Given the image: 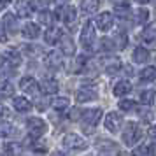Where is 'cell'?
Instances as JSON below:
<instances>
[{
    "label": "cell",
    "mask_w": 156,
    "mask_h": 156,
    "mask_svg": "<svg viewBox=\"0 0 156 156\" xmlns=\"http://www.w3.org/2000/svg\"><path fill=\"white\" fill-rule=\"evenodd\" d=\"M16 11H18V16L28 18V16L34 12V7H32V4L27 2V0H18V2H16Z\"/></svg>",
    "instance_id": "cell-12"
},
{
    "label": "cell",
    "mask_w": 156,
    "mask_h": 156,
    "mask_svg": "<svg viewBox=\"0 0 156 156\" xmlns=\"http://www.w3.org/2000/svg\"><path fill=\"white\" fill-rule=\"evenodd\" d=\"M149 135H151L153 139H156V125H153V126L149 128Z\"/></svg>",
    "instance_id": "cell-43"
},
{
    "label": "cell",
    "mask_w": 156,
    "mask_h": 156,
    "mask_svg": "<svg viewBox=\"0 0 156 156\" xmlns=\"http://www.w3.org/2000/svg\"><path fill=\"white\" fill-rule=\"evenodd\" d=\"M14 107L18 109V112H28L32 109V104L25 97H18V98H14Z\"/></svg>",
    "instance_id": "cell-22"
},
{
    "label": "cell",
    "mask_w": 156,
    "mask_h": 156,
    "mask_svg": "<svg viewBox=\"0 0 156 156\" xmlns=\"http://www.w3.org/2000/svg\"><path fill=\"white\" fill-rule=\"evenodd\" d=\"M97 98V90L95 88H81L77 93H76V100L77 102H91V100Z\"/></svg>",
    "instance_id": "cell-9"
},
{
    "label": "cell",
    "mask_w": 156,
    "mask_h": 156,
    "mask_svg": "<svg viewBox=\"0 0 156 156\" xmlns=\"http://www.w3.org/2000/svg\"><path fill=\"white\" fill-rule=\"evenodd\" d=\"M46 62H48V65H49L51 69H62V65H63L62 53H58V51H51V53H48Z\"/></svg>",
    "instance_id": "cell-15"
},
{
    "label": "cell",
    "mask_w": 156,
    "mask_h": 156,
    "mask_svg": "<svg viewBox=\"0 0 156 156\" xmlns=\"http://www.w3.org/2000/svg\"><path fill=\"white\" fill-rule=\"evenodd\" d=\"M100 7V0H83L81 2V11L84 14H91V12H97Z\"/></svg>",
    "instance_id": "cell-16"
},
{
    "label": "cell",
    "mask_w": 156,
    "mask_h": 156,
    "mask_svg": "<svg viewBox=\"0 0 156 156\" xmlns=\"http://www.w3.org/2000/svg\"><path fill=\"white\" fill-rule=\"evenodd\" d=\"M65 0H56V4H63Z\"/></svg>",
    "instance_id": "cell-49"
},
{
    "label": "cell",
    "mask_w": 156,
    "mask_h": 156,
    "mask_svg": "<svg viewBox=\"0 0 156 156\" xmlns=\"http://www.w3.org/2000/svg\"><path fill=\"white\" fill-rule=\"evenodd\" d=\"M133 156H156V146H140L132 153Z\"/></svg>",
    "instance_id": "cell-20"
},
{
    "label": "cell",
    "mask_w": 156,
    "mask_h": 156,
    "mask_svg": "<svg viewBox=\"0 0 156 156\" xmlns=\"http://www.w3.org/2000/svg\"><path fill=\"white\" fill-rule=\"evenodd\" d=\"M121 123H123V118H121V114L118 112H109L105 116V128L109 132H118L121 126Z\"/></svg>",
    "instance_id": "cell-6"
},
{
    "label": "cell",
    "mask_w": 156,
    "mask_h": 156,
    "mask_svg": "<svg viewBox=\"0 0 156 156\" xmlns=\"http://www.w3.org/2000/svg\"><path fill=\"white\" fill-rule=\"evenodd\" d=\"M20 88H21L23 91H27V93H37L39 91V86H37V81L34 77H23L21 79V83H20Z\"/></svg>",
    "instance_id": "cell-14"
},
{
    "label": "cell",
    "mask_w": 156,
    "mask_h": 156,
    "mask_svg": "<svg viewBox=\"0 0 156 156\" xmlns=\"http://www.w3.org/2000/svg\"><path fill=\"white\" fill-rule=\"evenodd\" d=\"M126 34H125V32H116V34H114V46H116V48H118V49H125V48H126Z\"/></svg>",
    "instance_id": "cell-24"
},
{
    "label": "cell",
    "mask_w": 156,
    "mask_h": 156,
    "mask_svg": "<svg viewBox=\"0 0 156 156\" xmlns=\"http://www.w3.org/2000/svg\"><path fill=\"white\" fill-rule=\"evenodd\" d=\"M41 88H42V91L44 93H48V95H55V93L58 91V88H60V84H58V81L56 79H53V77H46L41 83Z\"/></svg>",
    "instance_id": "cell-10"
},
{
    "label": "cell",
    "mask_w": 156,
    "mask_h": 156,
    "mask_svg": "<svg viewBox=\"0 0 156 156\" xmlns=\"http://www.w3.org/2000/svg\"><path fill=\"white\" fill-rule=\"evenodd\" d=\"M97 27H98L102 32H109L112 28V14L111 12H102L97 18Z\"/></svg>",
    "instance_id": "cell-8"
},
{
    "label": "cell",
    "mask_w": 156,
    "mask_h": 156,
    "mask_svg": "<svg viewBox=\"0 0 156 156\" xmlns=\"http://www.w3.org/2000/svg\"><path fill=\"white\" fill-rule=\"evenodd\" d=\"M140 79H142V81H146V83L154 81V79H156V67H146V69H142Z\"/></svg>",
    "instance_id": "cell-26"
},
{
    "label": "cell",
    "mask_w": 156,
    "mask_h": 156,
    "mask_svg": "<svg viewBox=\"0 0 156 156\" xmlns=\"http://www.w3.org/2000/svg\"><path fill=\"white\" fill-rule=\"evenodd\" d=\"M0 156H4V154H2V153H0Z\"/></svg>",
    "instance_id": "cell-51"
},
{
    "label": "cell",
    "mask_w": 156,
    "mask_h": 156,
    "mask_svg": "<svg viewBox=\"0 0 156 156\" xmlns=\"http://www.w3.org/2000/svg\"><path fill=\"white\" fill-rule=\"evenodd\" d=\"M153 4H154V5H156V0H153Z\"/></svg>",
    "instance_id": "cell-50"
},
{
    "label": "cell",
    "mask_w": 156,
    "mask_h": 156,
    "mask_svg": "<svg viewBox=\"0 0 156 156\" xmlns=\"http://www.w3.org/2000/svg\"><path fill=\"white\" fill-rule=\"evenodd\" d=\"M119 109L121 111H132V109H135V102L133 100H121Z\"/></svg>",
    "instance_id": "cell-35"
},
{
    "label": "cell",
    "mask_w": 156,
    "mask_h": 156,
    "mask_svg": "<svg viewBox=\"0 0 156 156\" xmlns=\"http://www.w3.org/2000/svg\"><path fill=\"white\" fill-rule=\"evenodd\" d=\"M39 34H41V28L35 23H27L21 28V35L25 39H35V37H39Z\"/></svg>",
    "instance_id": "cell-11"
},
{
    "label": "cell",
    "mask_w": 156,
    "mask_h": 156,
    "mask_svg": "<svg viewBox=\"0 0 156 156\" xmlns=\"http://www.w3.org/2000/svg\"><path fill=\"white\" fill-rule=\"evenodd\" d=\"M9 4H11V0H0V11H4Z\"/></svg>",
    "instance_id": "cell-41"
},
{
    "label": "cell",
    "mask_w": 156,
    "mask_h": 156,
    "mask_svg": "<svg viewBox=\"0 0 156 156\" xmlns=\"http://www.w3.org/2000/svg\"><path fill=\"white\" fill-rule=\"evenodd\" d=\"M44 39L49 46H55L62 41V30L60 28H48V32L44 34Z\"/></svg>",
    "instance_id": "cell-13"
},
{
    "label": "cell",
    "mask_w": 156,
    "mask_h": 156,
    "mask_svg": "<svg viewBox=\"0 0 156 156\" xmlns=\"http://www.w3.org/2000/svg\"><path fill=\"white\" fill-rule=\"evenodd\" d=\"M125 69H126L125 72H126L128 76H133V69H132V67H125Z\"/></svg>",
    "instance_id": "cell-44"
},
{
    "label": "cell",
    "mask_w": 156,
    "mask_h": 156,
    "mask_svg": "<svg viewBox=\"0 0 156 156\" xmlns=\"http://www.w3.org/2000/svg\"><path fill=\"white\" fill-rule=\"evenodd\" d=\"M114 4H116V5H121V4H125V2H128V0H112Z\"/></svg>",
    "instance_id": "cell-46"
},
{
    "label": "cell",
    "mask_w": 156,
    "mask_h": 156,
    "mask_svg": "<svg viewBox=\"0 0 156 156\" xmlns=\"http://www.w3.org/2000/svg\"><path fill=\"white\" fill-rule=\"evenodd\" d=\"M51 156H67L65 153H60V151H55V153H51Z\"/></svg>",
    "instance_id": "cell-45"
},
{
    "label": "cell",
    "mask_w": 156,
    "mask_h": 156,
    "mask_svg": "<svg viewBox=\"0 0 156 156\" xmlns=\"http://www.w3.org/2000/svg\"><path fill=\"white\" fill-rule=\"evenodd\" d=\"M142 39L147 44H154L156 42V27H147L142 32Z\"/></svg>",
    "instance_id": "cell-27"
},
{
    "label": "cell",
    "mask_w": 156,
    "mask_h": 156,
    "mask_svg": "<svg viewBox=\"0 0 156 156\" xmlns=\"http://www.w3.org/2000/svg\"><path fill=\"white\" fill-rule=\"evenodd\" d=\"M20 151H21L20 144H14V142H9V144H5V153H7V154H18Z\"/></svg>",
    "instance_id": "cell-34"
},
{
    "label": "cell",
    "mask_w": 156,
    "mask_h": 156,
    "mask_svg": "<svg viewBox=\"0 0 156 156\" xmlns=\"http://www.w3.org/2000/svg\"><path fill=\"white\" fill-rule=\"evenodd\" d=\"M39 21L46 25V27H49L51 23H53V14H51L48 9H41V12H39Z\"/></svg>",
    "instance_id": "cell-31"
},
{
    "label": "cell",
    "mask_w": 156,
    "mask_h": 156,
    "mask_svg": "<svg viewBox=\"0 0 156 156\" xmlns=\"http://www.w3.org/2000/svg\"><path fill=\"white\" fill-rule=\"evenodd\" d=\"M140 102L146 105H151L154 102V90H146L140 93Z\"/></svg>",
    "instance_id": "cell-32"
},
{
    "label": "cell",
    "mask_w": 156,
    "mask_h": 156,
    "mask_svg": "<svg viewBox=\"0 0 156 156\" xmlns=\"http://www.w3.org/2000/svg\"><path fill=\"white\" fill-rule=\"evenodd\" d=\"M5 41H7V39H5V30L0 25V42H5Z\"/></svg>",
    "instance_id": "cell-39"
},
{
    "label": "cell",
    "mask_w": 156,
    "mask_h": 156,
    "mask_svg": "<svg viewBox=\"0 0 156 156\" xmlns=\"http://www.w3.org/2000/svg\"><path fill=\"white\" fill-rule=\"evenodd\" d=\"M93 42H95V27H93V23L90 21L83 27V32H81V44L88 49V48L93 46Z\"/></svg>",
    "instance_id": "cell-4"
},
{
    "label": "cell",
    "mask_w": 156,
    "mask_h": 156,
    "mask_svg": "<svg viewBox=\"0 0 156 156\" xmlns=\"http://www.w3.org/2000/svg\"><path fill=\"white\" fill-rule=\"evenodd\" d=\"M2 56H4V60L11 62L12 67H16V65L21 63V56H20V53H16V51H7V53H4Z\"/></svg>",
    "instance_id": "cell-28"
},
{
    "label": "cell",
    "mask_w": 156,
    "mask_h": 156,
    "mask_svg": "<svg viewBox=\"0 0 156 156\" xmlns=\"http://www.w3.org/2000/svg\"><path fill=\"white\" fill-rule=\"evenodd\" d=\"M60 46H62V53L63 55H76V44L72 39L69 37H62V41H60Z\"/></svg>",
    "instance_id": "cell-18"
},
{
    "label": "cell",
    "mask_w": 156,
    "mask_h": 156,
    "mask_svg": "<svg viewBox=\"0 0 156 156\" xmlns=\"http://www.w3.org/2000/svg\"><path fill=\"white\" fill-rule=\"evenodd\" d=\"M147 20H149V11L147 9H139V11H135V21L139 23V25H144Z\"/></svg>",
    "instance_id": "cell-33"
},
{
    "label": "cell",
    "mask_w": 156,
    "mask_h": 156,
    "mask_svg": "<svg viewBox=\"0 0 156 156\" xmlns=\"http://www.w3.org/2000/svg\"><path fill=\"white\" fill-rule=\"evenodd\" d=\"M34 149L39 151V153H44V151H46V146H41V144H35V142H34Z\"/></svg>",
    "instance_id": "cell-40"
},
{
    "label": "cell",
    "mask_w": 156,
    "mask_h": 156,
    "mask_svg": "<svg viewBox=\"0 0 156 156\" xmlns=\"http://www.w3.org/2000/svg\"><path fill=\"white\" fill-rule=\"evenodd\" d=\"M51 107L55 109V111H63L69 107V98H62V97H58V98H53L51 100Z\"/></svg>",
    "instance_id": "cell-29"
},
{
    "label": "cell",
    "mask_w": 156,
    "mask_h": 156,
    "mask_svg": "<svg viewBox=\"0 0 156 156\" xmlns=\"http://www.w3.org/2000/svg\"><path fill=\"white\" fill-rule=\"evenodd\" d=\"M119 60L118 58H107L105 60V65H104V69H105V72L109 74V76H114V74H118L119 72Z\"/></svg>",
    "instance_id": "cell-17"
},
{
    "label": "cell",
    "mask_w": 156,
    "mask_h": 156,
    "mask_svg": "<svg viewBox=\"0 0 156 156\" xmlns=\"http://www.w3.org/2000/svg\"><path fill=\"white\" fill-rule=\"evenodd\" d=\"M11 133H12V126L9 123H0V137H5Z\"/></svg>",
    "instance_id": "cell-36"
},
{
    "label": "cell",
    "mask_w": 156,
    "mask_h": 156,
    "mask_svg": "<svg viewBox=\"0 0 156 156\" xmlns=\"http://www.w3.org/2000/svg\"><path fill=\"white\" fill-rule=\"evenodd\" d=\"M137 2H139V4H146V2H147V0H137Z\"/></svg>",
    "instance_id": "cell-48"
},
{
    "label": "cell",
    "mask_w": 156,
    "mask_h": 156,
    "mask_svg": "<svg viewBox=\"0 0 156 156\" xmlns=\"http://www.w3.org/2000/svg\"><path fill=\"white\" fill-rule=\"evenodd\" d=\"M14 95V86L11 83H0V98H9Z\"/></svg>",
    "instance_id": "cell-25"
},
{
    "label": "cell",
    "mask_w": 156,
    "mask_h": 156,
    "mask_svg": "<svg viewBox=\"0 0 156 156\" xmlns=\"http://www.w3.org/2000/svg\"><path fill=\"white\" fill-rule=\"evenodd\" d=\"M28 130H30V135L34 137V139H37V137H41V135H44V132L48 130V125L44 123L41 118H30L28 121Z\"/></svg>",
    "instance_id": "cell-2"
},
{
    "label": "cell",
    "mask_w": 156,
    "mask_h": 156,
    "mask_svg": "<svg viewBox=\"0 0 156 156\" xmlns=\"http://www.w3.org/2000/svg\"><path fill=\"white\" fill-rule=\"evenodd\" d=\"M130 91H132V84L128 81H121V83H118V84L114 86V95L116 97H125Z\"/></svg>",
    "instance_id": "cell-19"
},
{
    "label": "cell",
    "mask_w": 156,
    "mask_h": 156,
    "mask_svg": "<svg viewBox=\"0 0 156 156\" xmlns=\"http://www.w3.org/2000/svg\"><path fill=\"white\" fill-rule=\"evenodd\" d=\"M100 49L102 51H111L114 49V44L111 39H102V42H100Z\"/></svg>",
    "instance_id": "cell-37"
},
{
    "label": "cell",
    "mask_w": 156,
    "mask_h": 156,
    "mask_svg": "<svg viewBox=\"0 0 156 156\" xmlns=\"http://www.w3.org/2000/svg\"><path fill=\"white\" fill-rule=\"evenodd\" d=\"M81 119L84 121L86 125H91V126H95L97 123H98L100 119H102V109H88V111H83V114H81Z\"/></svg>",
    "instance_id": "cell-5"
},
{
    "label": "cell",
    "mask_w": 156,
    "mask_h": 156,
    "mask_svg": "<svg viewBox=\"0 0 156 156\" xmlns=\"http://www.w3.org/2000/svg\"><path fill=\"white\" fill-rule=\"evenodd\" d=\"M62 20L67 23L69 28H74V25L77 23V11L76 7H65L62 9Z\"/></svg>",
    "instance_id": "cell-7"
},
{
    "label": "cell",
    "mask_w": 156,
    "mask_h": 156,
    "mask_svg": "<svg viewBox=\"0 0 156 156\" xmlns=\"http://www.w3.org/2000/svg\"><path fill=\"white\" fill-rule=\"evenodd\" d=\"M88 60H90V58L86 56V55H81V56L76 58V62H74V72H83L84 70Z\"/></svg>",
    "instance_id": "cell-30"
},
{
    "label": "cell",
    "mask_w": 156,
    "mask_h": 156,
    "mask_svg": "<svg viewBox=\"0 0 156 156\" xmlns=\"http://www.w3.org/2000/svg\"><path fill=\"white\" fill-rule=\"evenodd\" d=\"M63 146L69 147V149H86L88 147V142H86L83 137H79V135H76V133H69V135H65Z\"/></svg>",
    "instance_id": "cell-3"
},
{
    "label": "cell",
    "mask_w": 156,
    "mask_h": 156,
    "mask_svg": "<svg viewBox=\"0 0 156 156\" xmlns=\"http://www.w3.org/2000/svg\"><path fill=\"white\" fill-rule=\"evenodd\" d=\"M4 62H5V60H4V56H2V55H0V69H2V65H4Z\"/></svg>",
    "instance_id": "cell-47"
},
{
    "label": "cell",
    "mask_w": 156,
    "mask_h": 156,
    "mask_svg": "<svg viewBox=\"0 0 156 156\" xmlns=\"http://www.w3.org/2000/svg\"><path fill=\"white\" fill-rule=\"evenodd\" d=\"M81 114H83V109H77V107H74V109H70V112H69V118H70L72 121L81 119Z\"/></svg>",
    "instance_id": "cell-38"
},
{
    "label": "cell",
    "mask_w": 156,
    "mask_h": 156,
    "mask_svg": "<svg viewBox=\"0 0 156 156\" xmlns=\"http://www.w3.org/2000/svg\"><path fill=\"white\" fill-rule=\"evenodd\" d=\"M140 128L137 123H126V126H125V132H123V142L126 144V146H133L135 142L140 139Z\"/></svg>",
    "instance_id": "cell-1"
},
{
    "label": "cell",
    "mask_w": 156,
    "mask_h": 156,
    "mask_svg": "<svg viewBox=\"0 0 156 156\" xmlns=\"http://www.w3.org/2000/svg\"><path fill=\"white\" fill-rule=\"evenodd\" d=\"M4 25H5V28L11 32V34H16L18 32V25H16V18L11 12H5V16H4Z\"/></svg>",
    "instance_id": "cell-21"
},
{
    "label": "cell",
    "mask_w": 156,
    "mask_h": 156,
    "mask_svg": "<svg viewBox=\"0 0 156 156\" xmlns=\"http://www.w3.org/2000/svg\"><path fill=\"white\" fill-rule=\"evenodd\" d=\"M5 116H7V107L0 105V118H5Z\"/></svg>",
    "instance_id": "cell-42"
},
{
    "label": "cell",
    "mask_w": 156,
    "mask_h": 156,
    "mask_svg": "<svg viewBox=\"0 0 156 156\" xmlns=\"http://www.w3.org/2000/svg\"><path fill=\"white\" fill-rule=\"evenodd\" d=\"M133 60L137 63H146L149 60V51L146 49V48H137V49L133 51Z\"/></svg>",
    "instance_id": "cell-23"
}]
</instances>
